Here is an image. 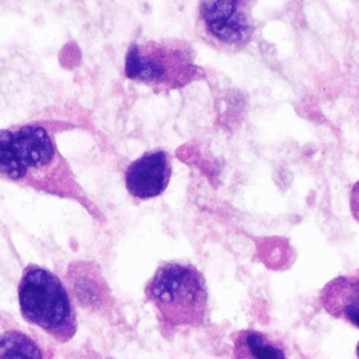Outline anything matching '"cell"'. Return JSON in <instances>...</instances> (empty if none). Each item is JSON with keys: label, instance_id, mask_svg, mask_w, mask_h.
I'll return each mask as SVG.
<instances>
[{"label": "cell", "instance_id": "obj_1", "mask_svg": "<svg viewBox=\"0 0 359 359\" xmlns=\"http://www.w3.org/2000/svg\"><path fill=\"white\" fill-rule=\"evenodd\" d=\"M0 177L58 196L76 186L50 133L38 124L0 130Z\"/></svg>", "mask_w": 359, "mask_h": 359}, {"label": "cell", "instance_id": "obj_2", "mask_svg": "<svg viewBox=\"0 0 359 359\" xmlns=\"http://www.w3.org/2000/svg\"><path fill=\"white\" fill-rule=\"evenodd\" d=\"M147 301L170 327H198L208 311L203 274L191 264L170 262L158 268L145 287Z\"/></svg>", "mask_w": 359, "mask_h": 359}, {"label": "cell", "instance_id": "obj_3", "mask_svg": "<svg viewBox=\"0 0 359 359\" xmlns=\"http://www.w3.org/2000/svg\"><path fill=\"white\" fill-rule=\"evenodd\" d=\"M22 318L59 343L75 337L78 323L75 308L62 282L53 272L29 265L19 284Z\"/></svg>", "mask_w": 359, "mask_h": 359}, {"label": "cell", "instance_id": "obj_4", "mask_svg": "<svg viewBox=\"0 0 359 359\" xmlns=\"http://www.w3.org/2000/svg\"><path fill=\"white\" fill-rule=\"evenodd\" d=\"M126 74L135 81L175 88L187 83L196 67L186 48L149 41L128 48Z\"/></svg>", "mask_w": 359, "mask_h": 359}, {"label": "cell", "instance_id": "obj_5", "mask_svg": "<svg viewBox=\"0 0 359 359\" xmlns=\"http://www.w3.org/2000/svg\"><path fill=\"white\" fill-rule=\"evenodd\" d=\"M198 25L205 39L228 50L244 48L255 32L249 2L238 0L201 2Z\"/></svg>", "mask_w": 359, "mask_h": 359}, {"label": "cell", "instance_id": "obj_6", "mask_svg": "<svg viewBox=\"0 0 359 359\" xmlns=\"http://www.w3.org/2000/svg\"><path fill=\"white\" fill-rule=\"evenodd\" d=\"M170 177V156L165 151L158 149L147 151L128 166L126 172V185L134 198L149 200L165 191Z\"/></svg>", "mask_w": 359, "mask_h": 359}, {"label": "cell", "instance_id": "obj_7", "mask_svg": "<svg viewBox=\"0 0 359 359\" xmlns=\"http://www.w3.org/2000/svg\"><path fill=\"white\" fill-rule=\"evenodd\" d=\"M320 302L331 316L359 329V273L339 276L327 283Z\"/></svg>", "mask_w": 359, "mask_h": 359}, {"label": "cell", "instance_id": "obj_8", "mask_svg": "<svg viewBox=\"0 0 359 359\" xmlns=\"http://www.w3.org/2000/svg\"><path fill=\"white\" fill-rule=\"evenodd\" d=\"M233 359H288L284 345L261 331L246 329L232 335Z\"/></svg>", "mask_w": 359, "mask_h": 359}, {"label": "cell", "instance_id": "obj_9", "mask_svg": "<svg viewBox=\"0 0 359 359\" xmlns=\"http://www.w3.org/2000/svg\"><path fill=\"white\" fill-rule=\"evenodd\" d=\"M0 359H46L39 344L17 330L0 334Z\"/></svg>", "mask_w": 359, "mask_h": 359}, {"label": "cell", "instance_id": "obj_10", "mask_svg": "<svg viewBox=\"0 0 359 359\" xmlns=\"http://www.w3.org/2000/svg\"><path fill=\"white\" fill-rule=\"evenodd\" d=\"M350 209L354 219L359 223V181L352 186L350 191Z\"/></svg>", "mask_w": 359, "mask_h": 359}, {"label": "cell", "instance_id": "obj_11", "mask_svg": "<svg viewBox=\"0 0 359 359\" xmlns=\"http://www.w3.org/2000/svg\"><path fill=\"white\" fill-rule=\"evenodd\" d=\"M88 359H111V358H101V356L95 355V356H90V358H88Z\"/></svg>", "mask_w": 359, "mask_h": 359}, {"label": "cell", "instance_id": "obj_12", "mask_svg": "<svg viewBox=\"0 0 359 359\" xmlns=\"http://www.w3.org/2000/svg\"><path fill=\"white\" fill-rule=\"evenodd\" d=\"M356 354H358V358L359 359V343L358 345V348H356Z\"/></svg>", "mask_w": 359, "mask_h": 359}]
</instances>
